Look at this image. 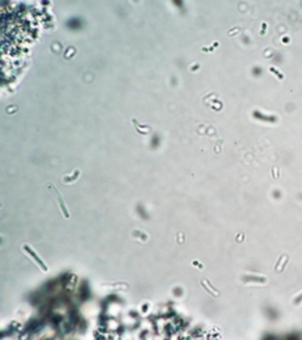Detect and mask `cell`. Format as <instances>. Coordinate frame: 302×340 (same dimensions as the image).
Returning a JSON list of instances; mask_svg holds the SVG:
<instances>
[{"mask_svg":"<svg viewBox=\"0 0 302 340\" xmlns=\"http://www.w3.org/2000/svg\"><path fill=\"white\" fill-rule=\"evenodd\" d=\"M200 284H201V287L205 289L207 292H209V293H211V296H213V297H218V296L221 294V292L218 291V289H216V288L212 287V285H211V281H209V280L203 279V280L200 281Z\"/></svg>","mask_w":302,"mask_h":340,"instance_id":"cell-3","label":"cell"},{"mask_svg":"<svg viewBox=\"0 0 302 340\" xmlns=\"http://www.w3.org/2000/svg\"><path fill=\"white\" fill-rule=\"evenodd\" d=\"M192 264H194V266H195V267H199V268H203V266H201V264L199 263V262H196V260H194V262H192Z\"/></svg>","mask_w":302,"mask_h":340,"instance_id":"cell-8","label":"cell"},{"mask_svg":"<svg viewBox=\"0 0 302 340\" xmlns=\"http://www.w3.org/2000/svg\"><path fill=\"white\" fill-rule=\"evenodd\" d=\"M301 301H302V294H300V296H298V297L294 300V305H300Z\"/></svg>","mask_w":302,"mask_h":340,"instance_id":"cell-7","label":"cell"},{"mask_svg":"<svg viewBox=\"0 0 302 340\" xmlns=\"http://www.w3.org/2000/svg\"><path fill=\"white\" fill-rule=\"evenodd\" d=\"M269 72H273L275 75H276V77L279 80H284V73H281V72H279V71L276 70V68H273V67H269Z\"/></svg>","mask_w":302,"mask_h":340,"instance_id":"cell-5","label":"cell"},{"mask_svg":"<svg viewBox=\"0 0 302 340\" xmlns=\"http://www.w3.org/2000/svg\"><path fill=\"white\" fill-rule=\"evenodd\" d=\"M79 177H80V170L76 169L75 173H73V174H71L69 177H64V178H63V182H64V183H72V182L77 181Z\"/></svg>","mask_w":302,"mask_h":340,"instance_id":"cell-4","label":"cell"},{"mask_svg":"<svg viewBox=\"0 0 302 340\" xmlns=\"http://www.w3.org/2000/svg\"><path fill=\"white\" fill-rule=\"evenodd\" d=\"M45 186L47 189L49 195L51 196V199H52V200H55V204L58 205V209L60 211L62 214H63L66 219H69V211H68V208L66 205V202H64V198H63V195L60 194V191L56 189L55 184L51 183V182H46Z\"/></svg>","mask_w":302,"mask_h":340,"instance_id":"cell-1","label":"cell"},{"mask_svg":"<svg viewBox=\"0 0 302 340\" xmlns=\"http://www.w3.org/2000/svg\"><path fill=\"white\" fill-rule=\"evenodd\" d=\"M217 46H218V42H215V43H213V46H212V47H209V49H207V47H204V49H203V51H212V50L215 49V47H217Z\"/></svg>","mask_w":302,"mask_h":340,"instance_id":"cell-6","label":"cell"},{"mask_svg":"<svg viewBox=\"0 0 302 340\" xmlns=\"http://www.w3.org/2000/svg\"><path fill=\"white\" fill-rule=\"evenodd\" d=\"M22 249L25 250L26 252H28V255L30 256L31 259H33V260L35 262V264H37V266L39 267L41 270L43 271V272H47V271H49V268H47V266H46V263H45V262L42 260V258H41V256L38 255L37 252H35V251H34L33 249H31L30 246H29V245H24V246H22Z\"/></svg>","mask_w":302,"mask_h":340,"instance_id":"cell-2","label":"cell"}]
</instances>
